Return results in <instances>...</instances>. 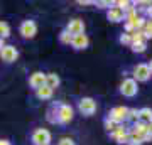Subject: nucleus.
I'll use <instances>...</instances> for the list:
<instances>
[{
	"instance_id": "1",
	"label": "nucleus",
	"mask_w": 152,
	"mask_h": 145,
	"mask_svg": "<svg viewBox=\"0 0 152 145\" xmlns=\"http://www.w3.org/2000/svg\"><path fill=\"white\" fill-rule=\"evenodd\" d=\"M75 117V111L71 105H66V103H59L58 108L56 105H53V108L48 111V120L51 123H59V125H68Z\"/></svg>"
},
{
	"instance_id": "2",
	"label": "nucleus",
	"mask_w": 152,
	"mask_h": 145,
	"mask_svg": "<svg viewBox=\"0 0 152 145\" xmlns=\"http://www.w3.org/2000/svg\"><path fill=\"white\" fill-rule=\"evenodd\" d=\"M151 76L152 73L149 69V64H145V63H139L132 69V79L135 83H145V81L151 79Z\"/></svg>"
},
{
	"instance_id": "3",
	"label": "nucleus",
	"mask_w": 152,
	"mask_h": 145,
	"mask_svg": "<svg viewBox=\"0 0 152 145\" xmlns=\"http://www.w3.org/2000/svg\"><path fill=\"white\" fill-rule=\"evenodd\" d=\"M127 113H129V108L127 106H115L108 111V117L107 118L117 125H124V122L127 120Z\"/></svg>"
},
{
	"instance_id": "4",
	"label": "nucleus",
	"mask_w": 152,
	"mask_h": 145,
	"mask_svg": "<svg viewBox=\"0 0 152 145\" xmlns=\"http://www.w3.org/2000/svg\"><path fill=\"white\" fill-rule=\"evenodd\" d=\"M78 110H80L85 117H91V115H95V111H96V101L90 96H85L78 101Z\"/></svg>"
},
{
	"instance_id": "5",
	"label": "nucleus",
	"mask_w": 152,
	"mask_h": 145,
	"mask_svg": "<svg viewBox=\"0 0 152 145\" xmlns=\"http://www.w3.org/2000/svg\"><path fill=\"white\" fill-rule=\"evenodd\" d=\"M120 93L127 98H134L137 93H139V85H137L132 78H127V79H124L122 85H120Z\"/></svg>"
},
{
	"instance_id": "6",
	"label": "nucleus",
	"mask_w": 152,
	"mask_h": 145,
	"mask_svg": "<svg viewBox=\"0 0 152 145\" xmlns=\"http://www.w3.org/2000/svg\"><path fill=\"white\" fill-rule=\"evenodd\" d=\"M31 140L34 145H49L51 144V132L48 128H36Z\"/></svg>"
},
{
	"instance_id": "7",
	"label": "nucleus",
	"mask_w": 152,
	"mask_h": 145,
	"mask_svg": "<svg viewBox=\"0 0 152 145\" xmlns=\"http://www.w3.org/2000/svg\"><path fill=\"white\" fill-rule=\"evenodd\" d=\"M19 31H20V34H22V37L24 39H32V37H36V34H37V24L34 20H24L20 24V27H19Z\"/></svg>"
},
{
	"instance_id": "8",
	"label": "nucleus",
	"mask_w": 152,
	"mask_h": 145,
	"mask_svg": "<svg viewBox=\"0 0 152 145\" xmlns=\"http://www.w3.org/2000/svg\"><path fill=\"white\" fill-rule=\"evenodd\" d=\"M17 58H19V51L15 49V46H9V44H5L4 47L0 49V59L4 61V63H14V61H17Z\"/></svg>"
},
{
	"instance_id": "9",
	"label": "nucleus",
	"mask_w": 152,
	"mask_h": 145,
	"mask_svg": "<svg viewBox=\"0 0 152 145\" xmlns=\"http://www.w3.org/2000/svg\"><path fill=\"white\" fill-rule=\"evenodd\" d=\"M44 85H46V73H42V71H34L32 74L29 76V86L31 88L39 90Z\"/></svg>"
},
{
	"instance_id": "10",
	"label": "nucleus",
	"mask_w": 152,
	"mask_h": 145,
	"mask_svg": "<svg viewBox=\"0 0 152 145\" xmlns=\"http://www.w3.org/2000/svg\"><path fill=\"white\" fill-rule=\"evenodd\" d=\"M112 138L115 142H118V144H127V140H129V128L125 127V125H117V128L112 132Z\"/></svg>"
},
{
	"instance_id": "11",
	"label": "nucleus",
	"mask_w": 152,
	"mask_h": 145,
	"mask_svg": "<svg viewBox=\"0 0 152 145\" xmlns=\"http://www.w3.org/2000/svg\"><path fill=\"white\" fill-rule=\"evenodd\" d=\"M71 46H73V49H76V51H83V49H86L88 46H90V39H88L86 34H76V36H73V39H71Z\"/></svg>"
},
{
	"instance_id": "12",
	"label": "nucleus",
	"mask_w": 152,
	"mask_h": 145,
	"mask_svg": "<svg viewBox=\"0 0 152 145\" xmlns=\"http://www.w3.org/2000/svg\"><path fill=\"white\" fill-rule=\"evenodd\" d=\"M66 31L71 34V36H76V34H85V22L81 19H71L66 26Z\"/></svg>"
},
{
	"instance_id": "13",
	"label": "nucleus",
	"mask_w": 152,
	"mask_h": 145,
	"mask_svg": "<svg viewBox=\"0 0 152 145\" xmlns=\"http://www.w3.org/2000/svg\"><path fill=\"white\" fill-rule=\"evenodd\" d=\"M129 133L135 135V137H140V138H144L147 135V125L142 123V122H135V123L132 125L130 128H129Z\"/></svg>"
},
{
	"instance_id": "14",
	"label": "nucleus",
	"mask_w": 152,
	"mask_h": 145,
	"mask_svg": "<svg viewBox=\"0 0 152 145\" xmlns=\"http://www.w3.org/2000/svg\"><path fill=\"white\" fill-rule=\"evenodd\" d=\"M107 19H108L110 22H113V24H117V22H125V14L122 10H118V9L112 7V9H108V12H107Z\"/></svg>"
},
{
	"instance_id": "15",
	"label": "nucleus",
	"mask_w": 152,
	"mask_h": 145,
	"mask_svg": "<svg viewBox=\"0 0 152 145\" xmlns=\"http://www.w3.org/2000/svg\"><path fill=\"white\" fill-rule=\"evenodd\" d=\"M53 93H54V90H51L49 86H41L39 90H36V96L39 98V100H42V101H46V100H51L53 98Z\"/></svg>"
},
{
	"instance_id": "16",
	"label": "nucleus",
	"mask_w": 152,
	"mask_h": 145,
	"mask_svg": "<svg viewBox=\"0 0 152 145\" xmlns=\"http://www.w3.org/2000/svg\"><path fill=\"white\" fill-rule=\"evenodd\" d=\"M59 85H61V79L56 73H46V86H49L51 90H54Z\"/></svg>"
},
{
	"instance_id": "17",
	"label": "nucleus",
	"mask_w": 152,
	"mask_h": 145,
	"mask_svg": "<svg viewBox=\"0 0 152 145\" xmlns=\"http://www.w3.org/2000/svg\"><path fill=\"white\" fill-rule=\"evenodd\" d=\"M139 122H142V123H151L152 122V110L151 108H140L139 110Z\"/></svg>"
},
{
	"instance_id": "18",
	"label": "nucleus",
	"mask_w": 152,
	"mask_h": 145,
	"mask_svg": "<svg viewBox=\"0 0 152 145\" xmlns=\"http://www.w3.org/2000/svg\"><path fill=\"white\" fill-rule=\"evenodd\" d=\"M113 7L115 9H118V10H122L125 14L127 10H130L132 7V2H129V0H117V2H113Z\"/></svg>"
},
{
	"instance_id": "19",
	"label": "nucleus",
	"mask_w": 152,
	"mask_h": 145,
	"mask_svg": "<svg viewBox=\"0 0 152 145\" xmlns=\"http://www.w3.org/2000/svg\"><path fill=\"white\" fill-rule=\"evenodd\" d=\"M9 36H10V26H9L7 22L0 20V39H4V41H5Z\"/></svg>"
},
{
	"instance_id": "20",
	"label": "nucleus",
	"mask_w": 152,
	"mask_h": 145,
	"mask_svg": "<svg viewBox=\"0 0 152 145\" xmlns=\"http://www.w3.org/2000/svg\"><path fill=\"white\" fill-rule=\"evenodd\" d=\"M142 31H144V37L147 39H152V19H149V20H145V24H144V27H142Z\"/></svg>"
},
{
	"instance_id": "21",
	"label": "nucleus",
	"mask_w": 152,
	"mask_h": 145,
	"mask_svg": "<svg viewBox=\"0 0 152 145\" xmlns=\"http://www.w3.org/2000/svg\"><path fill=\"white\" fill-rule=\"evenodd\" d=\"M130 37H132V44H135V42H145L144 31H135L134 34H130ZM132 44H130V46H132Z\"/></svg>"
},
{
	"instance_id": "22",
	"label": "nucleus",
	"mask_w": 152,
	"mask_h": 145,
	"mask_svg": "<svg viewBox=\"0 0 152 145\" xmlns=\"http://www.w3.org/2000/svg\"><path fill=\"white\" fill-rule=\"evenodd\" d=\"M130 47H132V51H134L135 54H142V52H145L147 42H135V44H132Z\"/></svg>"
},
{
	"instance_id": "23",
	"label": "nucleus",
	"mask_w": 152,
	"mask_h": 145,
	"mask_svg": "<svg viewBox=\"0 0 152 145\" xmlns=\"http://www.w3.org/2000/svg\"><path fill=\"white\" fill-rule=\"evenodd\" d=\"M127 120H130L132 123L139 122V110H137V108H129V113H127Z\"/></svg>"
},
{
	"instance_id": "24",
	"label": "nucleus",
	"mask_w": 152,
	"mask_h": 145,
	"mask_svg": "<svg viewBox=\"0 0 152 145\" xmlns=\"http://www.w3.org/2000/svg\"><path fill=\"white\" fill-rule=\"evenodd\" d=\"M71 39H73V36H71V34L68 32L66 29L59 34V42H61V44H68V46H69V44H71Z\"/></svg>"
},
{
	"instance_id": "25",
	"label": "nucleus",
	"mask_w": 152,
	"mask_h": 145,
	"mask_svg": "<svg viewBox=\"0 0 152 145\" xmlns=\"http://www.w3.org/2000/svg\"><path fill=\"white\" fill-rule=\"evenodd\" d=\"M93 5H96L98 9H112L113 2H110V0H96V2H93Z\"/></svg>"
},
{
	"instance_id": "26",
	"label": "nucleus",
	"mask_w": 152,
	"mask_h": 145,
	"mask_svg": "<svg viewBox=\"0 0 152 145\" xmlns=\"http://www.w3.org/2000/svg\"><path fill=\"white\" fill-rule=\"evenodd\" d=\"M144 142H142L140 137H135V135L129 133V140H127V145H142Z\"/></svg>"
},
{
	"instance_id": "27",
	"label": "nucleus",
	"mask_w": 152,
	"mask_h": 145,
	"mask_svg": "<svg viewBox=\"0 0 152 145\" xmlns=\"http://www.w3.org/2000/svg\"><path fill=\"white\" fill-rule=\"evenodd\" d=\"M118 42H120V44H125V46H130V44H132V37H130V34L122 32V34H120V37H118Z\"/></svg>"
},
{
	"instance_id": "28",
	"label": "nucleus",
	"mask_w": 152,
	"mask_h": 145,
	"mask_svg": "<svg viewBox=\"0 0 152 145\" xmlns=\"http://www.w3.org/2000/svg\"><path fill=\"white\" fill-rule=\"evenodd\" d=\"M145 20L147 19H144V17H137L135 20L132 22V24H134V27H135V31H142V27H144V24H145Z\"/></svg>"
},
{
	"instance_id": "29",
	"label": "nucleus",
	"mask_w": 152,
	"mask_h": 145,
	"mask_svg": "<svg viewBox=\"0 0 152 145\" xmlns=\"http://www.w3.org/2000/svg\"><path fill=\"white\" fill-rule=\"evenodd\" d=\"M103 125H105V130H107V132H110V133H112V132H113V130L117 128V123H113V122H110L108 118H105Z\"/></svg>"
},
{
	"instance_id": "30",
	"label": "nucleus",
	"mask_w": 152,
	"mask_h": 145,
	"mask_svg": "<svg viewBox=\"0 0 152 145\" xmlns=\"http://www.w3.org/2000/svg\"><path fill=\"white\" fill-rule=\"evenodd\" d=\"M124 27H125V34H134V32H135V27H134L132 22H125Z\"/></svg>"
},
{
	"instance_id": "31",
	"label": "nucleus",
	"mask_w": 152,
	"mask_h": 145,
	"mask_svg": "<svg viewBox=\"0 0 152 145\" xmlns=\"http://www.w3.org/2000/svg\"><path fill=\"white\" fill-rule=\"evenodd\" d=\"M58 145H76L75 140L69 138V137H64V138H61L59 142H58Z\"/></svg>"
},
{
	"instance_id": "32",
	"label": "nucleus",
	"mask_w": 152,
	"mask_h": 145,
	"mask_svg": "<svg viewBox=\"0 0 152 145\" xmlns=\"http://www.w3.org/2000/svg\"><path fill=\"white\" fill-rule=\"evenodd\" d=\"M145 14L149 15V19H152V4H149V7L145 9Z\"/></svg>"
},
{
	"instance_id": "33",
	"label": "nucleus",
	"mask_w": 152,
	"mask_h": 145,
	"mask_svg": "<svg viewBox=\"0 0 152 145\" xmlns=\"http://www.w3.org/2000/svg\"><path fill=\"white\" fill-rule=\"evenodd\" d=\"M78 4H80V5H93V2H91V0H80Z\"/></svg>"
},
{
	"instance_id": "34",
	"label": "nucleus",
	"mask_w": 152,
	"mask_h": 145,
	"mask_svg": "<svg viewBox=\"0 0 152 145\" xmlns=\"http://www.w3.org/2000/svg\"><path fill=\"white\" fill-rule=\"evenodd\" d=\"M147 133L152 137V122H151V123H147Z\"/></svg>"
},
{
	"instance_id": "35",
	"label": "nucleus",
	"mask_w": 152,
	"mask_h": 145,
	"mask_svg": "<svg viewBox=\"0 0 152 145\" xmlns=\"http://www.w3.org/2000/svg\"><path fill=\"white\" fill-rule=\"evenodd\" d=\"M0 145H12V144L9 142V140H5V138H4V140H0Z\"/></svg>"
},
{
	"instance_id": "36",
	"label": "nucleus",
	"mask_w": 152,
	"mask_h": 145,
	"mask_svg": "<svg viewBox=\"0 0 152 145\" xmlns=\"http://www.w3.org/2000/svg\"><path fill=\"white\" fill-rule=\"evenodd\" d=\"M4 46H5V41H4V39H0V49L4 47Z\"/></svg>"
},
{
	"instance_id": "37",
	"label": "nucleus",
	"mask_w": 152,
	"mask_h": 145,
	"mask_svg": "<svg viewBox=\"0 0 152 145\" xmlns=\"http://www.w3.org/2000/svg\"><path fill=\"white\" fill-rule=\"evenodd\" d=\"M149 69H151V73H152V59H151V64H149Z\"/></svg>"
}]
</instances>
